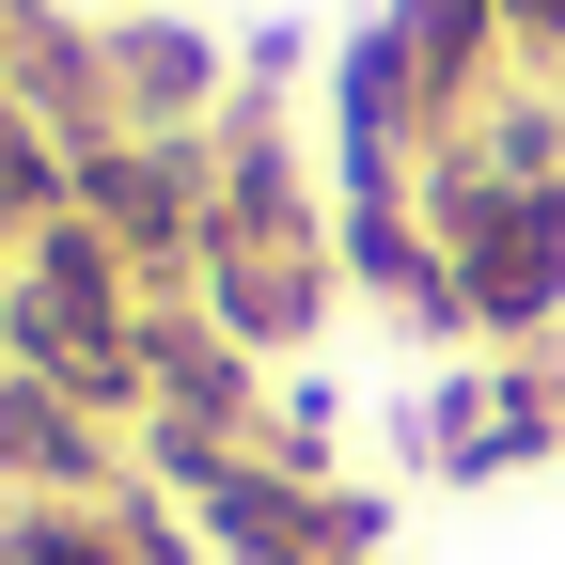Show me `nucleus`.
I'll return each mask as SVG.
<instances>
[{
  "mask_svg": "<svg viewBox=\"0 0 565 565\" xmlns=\"http://www.w3.org/2000/svg\"><path fill=\"white\" fill-rule=\"evenodd\" d=\"M471 299L487 315H534L550 299V204H487L471 221Z\"/></svg>",
  "mask_w": 565,
  "mask_h": 565,
  "instance_id": "1",
  "label": "nucleus"
}]
</instances>
